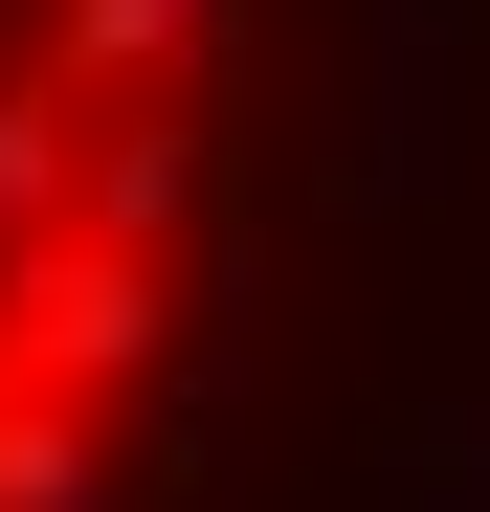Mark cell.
<instances>
[{
  "mask_svg": "<svg viewBox=\"0 0 490 512\" xmlns=\"http://www.w3.org/2000/svg\"><path fill=\"white\" fill-rule=\"evenodd\" d=\"M245 268V0H0V512H134Z\"/></svg>",
  "mask_w": 490,
  "mask_h": 512,
  "instance_id": "cell-1",
  "label": "cell"
}]
</instances>
